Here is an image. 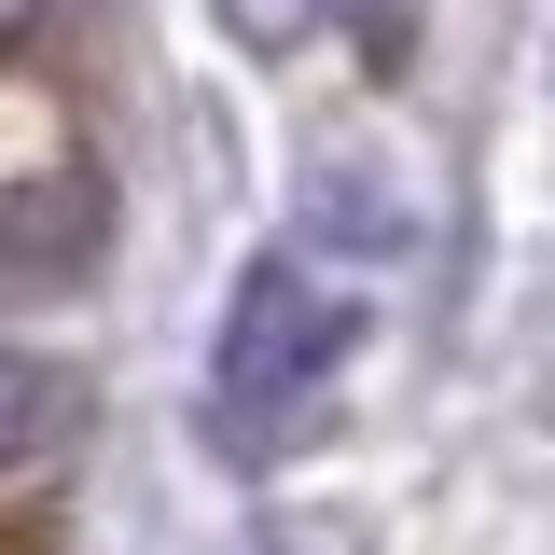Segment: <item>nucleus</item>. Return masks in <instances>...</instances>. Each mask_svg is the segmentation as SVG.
<instances>
[{
  "instance_id": "obj_1",
  "label": "nucleus",
  "mask_w": 555,
  "mask_h": 555,
  "mask_svg": "<svg viewBox=\"0 0 555 555\" xmlns=\"http://www.w3.org/2000/svg\"><path fill=\"white\" fill-rule=\"evenodd\" d=\"M347 334H361V306H347L320 264H250L236 278V306H222V334H208V403H222V444H292L320 389H334Z\"/></svg>"
},
{
  "instance_id": "obj_2",
  "label": "nucleus",
  "mask_w": 555,
  "mask_h": 555,
  "mask_svg": "<svg viewBox=\"0 0 555 555\" xmlns=\"http://www.w3.org/2000/svg\"><path fill=\"white\" fill-rule=\"evenodd\" d=\"M56 430H69V375H56V361H14V347H0V473H14V459H42Z\"/></svg>"
}]
</instances>
